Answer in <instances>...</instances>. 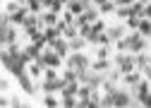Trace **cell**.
<instances>
[{"instance_id":"8fae6325","label":"cell","mask_w":151,"mask_h":108,"mask_svg":"<svg viewBox=\"0 0 151 108\" xmlns=\"http://www.w3.org/2000/svg\"><path fill=\"white\" fill-rule=\"evenodd\" d=\"M106 31H108V36H110L113 41H120V39H125V36H127L129 29H127L125 24H115V27H108Z\"/></svg>"},{"instance_id":"30bf717a","label":"cell","mask_w":151,"mask_h":108,"mask_svg":"<svg viewBox=\"0 0 151 108\" xmlns=\"http://www.w3.org/2000/svg\"><path fill=\"white\" fill-rule=\"evenodd\" d=\"M142 79H144V72L142 70H132V72H125V75H122V82L127 86H137Z\"/></svg>"},{"instance_id":"3957f363","label":"cell","mask_w":151,"mask_h":108,"mask_svg":"<svg viewBox=\"0 0 151 108\" xmlns=\"http://www.w3.org/2000/svg\"><path fill=\"white\" fill-rule=\"evenodd\" d=\"M125 41H127V48H129V53H142L144 48H146V36H142L139 34V29L137 31H132V34H127L125 36Z\"/></svg>"},{"instance_id":"9a60e30c","label":"cell","mask_w":151,"mask_h":108,"mask_svg":"<svg viewBox=\"0 0 151 108\" xmlns=\"http://www.w3.org/2000/svg\"><path fill=\"white\" fill-rule=\"evenodd\" d=\"M79 86H82V84H79V79L67 82V84L63 86V91H60V94H63V96H77V94H79Z\"/></svg>"},{"instance_id":"f546056e","label":"cell","mask_w":151,"mask_h":108,"mask_svg":"<svg viewBox=\"0 0 151 108\" xmlns=\"http://www.w3.org/2000/svg\"><path fill=\"white\" fill-rule=\"evenodd\" d=\"M19 3H22V5H27V0H19Z\"/></svg>"},{"instance_id":"f1b7e54d","label":"cell","mask_w":151,"mask_h":108,"mask_svg":"<svg viewBox=\"0 0 151 108\" xmlns=\"http://www.w3.org/2000/svg\"><path fill=\"white\" fill-rule=\"evenodd\" d=\"M63 3H65V5H67V3H72V0H63Z\"/></svg>"},{"instance_id":"7402d4cb","label":"cell","mask_w":151,"mask_h":108,"mask_svg":"<svg viewBox=\"0 0 151 108\" xmlns=\"http://www.w3.org/2000/svg\"><path fill=\"white\" fill-rule=\"evenodd\" d=\"M63 36L70 41V39H74V36H79V27L77 24H67L65 27V31H63Z\"/></svg>"},{"instance_id":"603a6c76","label":"cell","mask_w":151,"mask_h":108,"mask_svg":"<svg viewBox=\"0 0 151 108\" xmlns=\"http://www.w3.org/2000/svg\"><path fill=\"white\" fill-rule=\"evenodd\" d=\"M115 14L120 17V19H127V17L132 14V5H118L115 7Z\"/></svg>"},{"instance_id":"7a4b0ae2","label":"cell","mask_w":151,"mask_h":108,"mask_svg":"<svg viewBox=\"0 0 151 108\" xmlns=\"http://www.w3.org/2000/svg\"><path fill=\"white\" fill-rule=\"evenodd\" d=\"M113 60H115V65L122 70V75H125V72L137 70V55H134V53H129V50H125V53H120V50H118Z\"/></svg>"},{"instance_id":"d6986e66","label":"cell","mask_w":151,"mask_h":108,"mask_svg":"<svg viewBox=\"0 0 151 108\" xmlns=\"http://www.w3.org/2000/svg\"><path fill=\"white\" fill-rule=\"evenodd\" d=\"M139 34L146 36V39H151V19H149V17H142V22H139Z\"/></svg>"},{"instance_id":"83f0119b","label":"cell","mask_w":151,"mask_h":108,"mask_svg":"<svg viewBox=\"0 0 151 108\" xmlns=\"http://www.w3.org/2000/svg\"><path fill=\"white\" fill-rule=\"evenodd\" d=\"M108 53H110V46H101L96 50V58H108Z\"/></svg>"},{"instance_id":"6da1fadb","label":"cell","mask_w":151,"mask_h":108,"mask_svg":"<svg viewBox=\"0 0 151 108\" xmlns=\"http://www.w3.org/2000/svg\"><path fill=\"white\" fill-rule=\"evenodd\" d=\"M65 65H67V67H74L77 72H84V70H89V67H91V58H89V55H84L82 50H72L70 55L65 58Z\"/></svg>"},{"instance_id":"52a82bcc","label":"cell","mask_w":151,"mask_h":108,"mask_svg":"<svg viewBox=\"0 0 151 108\" xmlns=\"http://www.w3.org/2000/svg\"><path fill=\"white\" fill-rule=\"evenodd\" d=\"M31 79H34V77L29 75V67H27V72H22V75L17 77V82H19V86L24 89V94H29V96H34V94H36V86L31 84Z\"/></svg>"},{"instance_id":"4dcf8cb0","label":"cell","mask_w":151,"mask_h":108,"mask_svg":"<svg viewBox=\"0 0 151 108\" xmlns=\"http://www.w3.org/2000/svg\"><path fill=\"white\" fill-rule=\"evenodd\" d=\"M86 3H89V5H91V3H93V0H86Z\"/></svg>"},{"instance_id":"4fadbf2b","label":"cell","mask_w":151,"mask_h":108,"mask_svg":"<svg viewBox=\"0 0 151 108\" xmlns=\"http://www.w3.org/2000/svg\"><path fill=\"white\" fill-rule=\"evenodd\" d=\"M110 58H96V60H91V70L93 72H108L110 70Z\"/></svg>"},{"instance_id":"ffe728a7","label":"cell","mask_w":151,"mask_h":108,"mask_svg":"<svg viewBox=\"0 0 151 108\" xmlns=\"http://www.w3.org/2000/svg\"><path fill=\"white\" fill-rule=\"evenodd\" d=\"M139 22H142V17H137V14H129L127 19H125V27H127L129 31H137V29H139Z\"/></svg>"},{"instance_id":"484cf974","label":"cell","mask_w":151,"mask_h":108,"mask_svg":"<svg viewBox=\"0 0 151 108\" xmlns=\"http://www.w3.org/2000/svg\"><path fill=\"white\" fill-rule=\"evenodd\" d=\"M43 106L55 108V106H60V101H58V96H55V94H46V96H43Z\"/></svg>"},{"instance_id":"9c48e42d","label":"cell","mask_w":151,"mask_h":108,"mask_svg":"<svg viewBox=\"0 0 151 108\" xmlns=\"http://www.w3.org/2000/svg\"><path fill=\"white\" fill-rule=\"evenodd\" d=\"M39 17H41V29H43V27H55V24L60 22V14L53 12V10H43Z\"/></svg>"},{"instance_id":"d4e9b609","label":"cell","mask_w":151,"mask_h":108,"mask_svg":"<svg viewBox=\"0 0 151 108\" xmlns=\"http://www.w3.org/2000/svg\"><path fill=\"white\" fill-rule=\"evenodd\" d=\"M115 7H118L115 0H106V3H103L99 10H101V14H110V12H115Z\"/></svg>"},{"instance_id":"e0dca14e","label":"cell","mask_w":151,"mask_h":108,"mask_svg":"<svg viewBox=\"0 0 151 108\" xmlns=\"http://www.w3.org/2000/svg\"><path fill=\"white\" fill-rule=\"evenodd\" d=\"M89 46V39H84V36H74V39H70V50H84Z\"/></svg>"},{"instance_id":"5b68a950","label":"cell","mask_w":151,"mask_h":108,"mask_svg":"<svg viewBox=\"0 0 151 108\" xmlns=\"http://www.w3.org/2000/svg\"><path fill=\"white\" fill-rule=\"evenodd\" d=\"M67 84V79L65 77H58V79H43V84H41V89L46 94H55V91H63V86Z\"/></svg>"},{"instance_id":"8992f818","label":"cell","mask_w":151,"mask_h":108,"mask_svg":"<svg viewBox=\"0 0 151 108\" xmlns=\"http://www.w3.org/2000/svg\"><path fill=\"white\" fill-rule=\"evenodd\" d=\"M48 46H50V48H53L55 53H58V55H63V58H67L70 53H72V50H70V41L65 39V36H60V39H55V41H53V43H48Z\"/></svg>"},{"instance_id":"2e32d148","label":"cell","mask_w":151,"mask_h":108,"mask_svg":"<svg viewBox=\"0 0 151 108\" xmlns=\"http://www.w3.org/2000/svg\"><path fill=\"white\" fill-rule=\"evenodd\" d=\"M70 12H74V14H82L86 7H89V3H86V0H72V3H67L65 5Z\"/></svg>"},{"instance_id":"277c9868","label":"cell","mask_w":151,"mask_h":108,"mask_svg":"<svg viewBox=\"0 0 151 108\" xmlns=\"http://www.w3.org/2000/svg\"><path fill=\"white\" fill-rule=\"evenodd\" d=\"M39 63L43 65V67H60L63 63H65V58L63 55H58L50 46H46V50L41 53V58H39Z\"/></svg>"},{"instance_id":"ac0fdd59","label":"cell","mask_w":151,"mask_h":108,"mask_svg":"<svg viewBox=\"0 0 151 108\" xmlns=\"http://www.w3.org/2000/svg\"><path fill=\"white\" fill-rule=\"evenodd\" d=\"M43 31H46V39H48V43H53L55 39H60V36H63V31H60L58 27H43Z\"/></svg>"},{"instance_id":"7c38bea8","label":"cell","mask_w":151,"mask_h":108,"mask_svg":"<svg viewBox=\"0 0 151 108\" xmlns=\"http://www.w3.org/2000/svg\"><path fill=\"white\" fill-rule=\"evenodd\" d=\"M29 12H31V10H29L27 5H22L19 10H17V12H10V14H12V24H14V27H17V24L22 27V24H24V19L29 17Z\"/></svg>"},{"instance_id":"4316f807","label":"cell","mask_w":151,"mask_h":108,"mask_svg":"<svg viewBox=\"0 0 151 108\" xmlns=\"http://www.w3.org/2000/svg\"><path fill=\"white\" fill-rule=\"evenodd\" d=\"M43 79H58V67H46L43 70Z\"/></svg>"},{"instance_id":"ba28073f","label":"cell","mask_w":151,"mask_h":108,"mask_svg":"<svg viewBox=\"0 0 151 108\" xmlns=\"http://www.w3.org/2000/svg\"><path fill=\"white\" fill-rule=\"evenodd\" d=\"M91 94H93V86H91V84H82V86H79V94H77L79 106L91 108Z\"/></svg>"},{"instance_id":"5bb4252c","label":"cell","mask_w":151,"mask_h":108,"mask_svg":"<svg viewBox=\"0 0 151 108\" xmlns=\"http://www.w3.org/2000/svg\"><path fill=\"white\" fill-rule=\"evenodd\" d=\"M132 103V94H127V91H115L113 94V106H129Z\"/></svg>"},{"instance_id":"44dd1931","label":"cell","mask_w":151,"mask_h":108,"mask_svg":"<svg viewBox=\"0 0 151 108\" xmlns=\"http://www.w3.org/2000/svg\"><path fill=\"white\" fill-rule=\"evenodd\" d=\"M149 63H151V55H146L144 50H142V53H137V70H144V67H149Z\"/></svg>"},{"instance_id":"cb8c5ba5","label":"cell","mask_w":151,"mask_h":108,"mask_svg":"<svg viewBox=\"0 0 151 108\" xmlns=\"http://www.w3.org/2000/svg\"><path fill=\"white\" fill-rule=\"evenodd\" d=\"M60 106L74 108V106H79V99H77V96H63V99H60Z\"/></svg>"}]
</instances>
